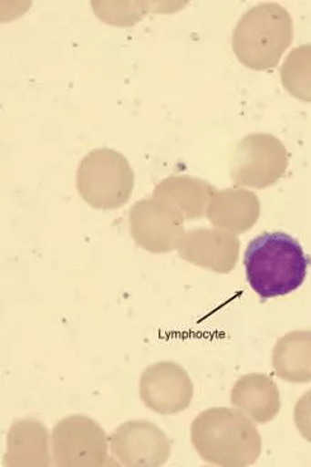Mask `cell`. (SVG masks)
Masks as SVG:
<instances>
[{"label": "cell", "mask_w": 311, "mask_h": 467, "mask_svg": "<svg viewBox=\"0 0 311 467\" xmlns=\"http://www.w3.org/2000/svg\"><path fill=\"white\" fill-rule=\"evenodd\" d=\"M311 258L286 233H264L249 243L244 253L245 275L262 300L287 296L307 277Z\"/></svg>", "instance_id": "1"}, {"label": "cell", "mask_w": 311, "mask_h": 467, "mask_svg": "<svg viewBox=\"0 0 311 467\" xmlns=\"http://www.w3.org/2000/svg\"><path fill=\"white\" fill-rule=\"evenodd\" d=\"M192 443L205 462L249 465L257 460L261 438L244 415L230 409L203 411L192 424Z\"/></svg>", "instance_id": "2"}, {"label": "cell", "mask_w": 311, "mask_h": 467, "mask_svg": "<svg viewBox=\"0 0 311 467\" xmlns=\"http://www.w3.org/2000/svg\"><path fill=\"white\" fill-rule=\"evenodd\" d=\"M192 384L186 371L176 363H155L140 379V397L147 408L159 414L182 411L192 399Z\"/></svg>", "instance_id": "3"}, {"label": "cell", "mask_w": 311, "mask_h": 467, "mask_svg": "<svg viewBox=\"0 0 311 467\" xmlns=\"http://www.w3.org/2000/svg\"><path fill=\"white\" fill-rule=\"evenodd\" d=\"M113 455L125 466H158L167 462L170 446L157 426L149 421H128L109 438Z\"/></svg>", "instance_id": "4"}, {"label": "cell", "mask_w": 311, "mask_h": 467, "mask_svg": "<svg viewBox=\"0 0 311 467\" xmlns=\"http://www.w3.org/2000/svg\"><path fill=\"white\" fill-rule=\"evenodd\" d=\"M100 440H106V434L96 421L87 420L82 415H74L69 420H61L54 428L55 463L64 466L67 457H94L102 465L106 451L87 447V442Z\"/></svg>", "instance_id": "5"}, {"label": "cell", "mask_w": 311, "mask_h": 467, "mask_svg": "<svg viewBox=\"0 0 311 467\" xmlns=\"http://www.w3.org/2000/svg\"><path fill=\"white\" fill-rule=\"evenodd\" d=\"M309 395L311 397V391L309 392ZM307 440L311 441V437L307 438Z\"/></svg>", "instance_id": "6"}]
</instances>
